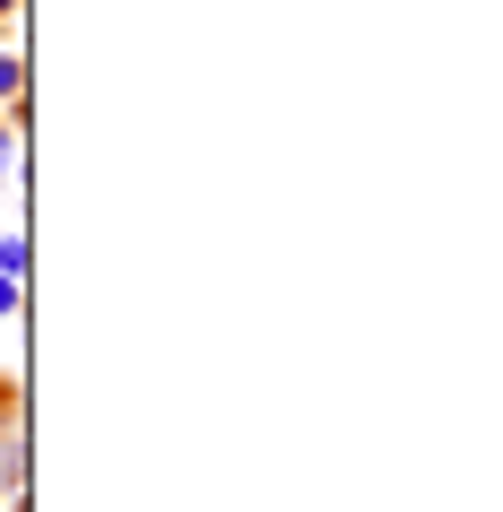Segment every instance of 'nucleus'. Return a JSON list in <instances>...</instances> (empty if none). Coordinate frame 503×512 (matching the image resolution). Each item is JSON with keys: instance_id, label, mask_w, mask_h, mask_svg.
<instances>
[{"instance_id": "1", "label": "nucleus", "mask_w": 503, "mask_h": 512, "mask_svg": "<svg viewBox=\"0 0 503 512\" xmlns=\"http://www.w3.org/2000/svg\"><path fill=\"white\" fill-rule=\"evenodd\" d=\"M18 148H27V96L0 113V183H18Z\"/></svg>"}, {"instance_id": "6", "label": "nucleus", "mask_w": 503, "mask_h": 512, "mask_svg": "<svg viewBox=\"0 0 503 512\" xmlns=\"http://www.w3.org/2000/svg\"><path fill=\"white\" fill-rule=\"evenodd\" d=\"M9 9H27V0H0V18H9Z\"/></svg>"}, {"instance_id": "3", "label": "nucleus", "mask_w": 503, "mask_h": 512, "mask_svg": "<svg viewBox=\"0 0 503 512\" xmlns=\"http://www.w3.org/2000/svg\"><path fill=\"white\" fill-rule=\"evenodd\" d=\"M0 278H27V235H0Z\"/></svg>"}, {"instance_id": "4", "label": "nucleus", "mask_w": 503, "mask_h": 512, "mask_svg": "<svg viewBox=\"0 0 503 512\" xmlns=\"http://www.w3.org/2000/svg\"><path fill=\"white\" fill-rule=\"evenodd\" d=\"M18 313H27V287H18V278H0V322H18Z\"/></svg>"}, {"instance_id": "2", "label": "nucleus", "mask_w": 503, "mask_h": 512, "mask_svg": "<svg viewBox=\"0 0 503 512\" xmlns=\"http://www.w3.org/2000/svg\"><path fill=\"white\" fill-rule=\"evenodd\" d=\"M27 96V53H0V113Z\"/></svg>"}, {"instance_id": "5", "label": "nucleus", "mask_w": 503, "mask_h": 512, "mask_svg": "<svg viewBox=\"0 0 503 512\" xmlns=\"http://www.w3.org/2000/svg\"><path fill=\"white\" fill-rule=\"evenodd\" d=\"M9 512H27V486H18V495H9Z\"/></svg>"}]
</instances>
